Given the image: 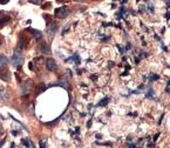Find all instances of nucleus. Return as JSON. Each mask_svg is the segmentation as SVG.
I'll list each match as a JSON object with an SVG mask.
<instances>
[{
    "mask_svg": "<svg viewBox=\"0 0 170 148\" xmlns=\"http://www.w3.org/2000/svg\"><path fill=\"white\" fill-rule=\"evenodd\" d=\"M107 104V99H104V101H101L100 102V105H106Z\"/></svg>",
    "mask_w": 170,
    "mask_h": 148,
    "instance_id": "12",
    "label": "nucleus"
},
{
    "mask_svg": "<svg viewBox=\"0 0 170 148\" xmlns=\"http://www.w3.org/2000/svg\"><path fill=\"white\" fill-rule=\"evenodd\" d=\"M38 49H39L41 53H44V54H51V48H49V46L47 45V42H41V44L39 45Z\"/></svg>",
    "mask_w": 170,
    "mask_h": 148,
    "instance_id": "4",
    "label": "nucleus"
},
{
    "mask_svg": "<svg viewBox=\"0 0 170 148\" xmlns=\"http://www.w3.org/2000/svg\"><path fill=\"white\" fill-rule=\"evenodd\" d=\"M11 61H12V64L14 66H19V65H21L24 62V56L21 54H19V53H15L13 55V58L11 59Z\"/></svg>",
    "mask_w": 170,
    "mask_h": 148,
    "instance_id": "3",
    "label": "nucleus"
},
{
    "mask_svg": "<svg viewBox=\"0 0 170 148\" xmlns=\"http://www.w3.org/2000/svg\"><path fill=\"white\" fill-rule=\"evenodd\" d=\"M46 66H47V69H49V71H52V72L56 71V62H55L53 59H47Z\"/></svg>",
    "mask_w": 170,
    "mask_h": 148,
    "instance_id": "5",
    "label": "nucleus"
},
{
    "mask_svg": "<svg viewBox=\"0 0 170 148\" xmlns=\"http://www.w3.org/2000/svg\"><path fill=\"white\" fill-rule=\"evenodd\" d=\"M6 98V94H5V91L0 88V101H4Z\"/></svg>",
    "mask_w": 170,
    "mask_h": 148,
    "instance_id": "11",
    "label": "nucleus"
},
{
    "mask_svg": "<svg viewBox=\"0 0 170 148\" xmlns=\"http://www.w3.org/2000/svg\"><path fill=\"white\" fill-rule=\"evenodd\" d=\"M28 45H29V39L27 36H25L24 34H21L19 38V47L24 49V48H27Z\"/></svg>",
    "mask_w": 170,
    "mask_h": 148,
    "instance_id": "2",
    "label": "nucleus"
},
{
    "mask_svg": "<svg viewBox=\"0 0 170 148\" xmlns=\"http://www.w3.org/2000/svg\"><path fill=\"white\" fill-rule=\"evenodd\" d=\"M2 45V40H1V38H0V46Z\"/></svg>",
    "mask_w": 170,
    "mask_h": 148,
    "instance_id": "14",
    "label": "nucleus"
},
{
    "mask_svg": "<svg viewBox=\"0 0 170 148\" xmlns=\"http://www.w3.org/2000/svg\"><path fill=\"white\" fill-rule=\"evenodd\" d=\"M8 0H0V4H7Z\"/></svg>",
    "mask_w": 170,
    "mask_h": 148,
    "instance_id": "13",
    "label": "nucleus"
},
{
    "mask_svg": "<svg viewBox=\"0 0 170 148\" xmlns=\"http://www.w3.org/2000/svg\"><path fill=\"white\" fill-rule=\"evenodd\" d=\"M54 13H55V16H58V18L62 19V18H66V16H67L68 11H67V7H66V6H64V7H59V8H56Z\"/></svg>",
    "mask_w": 170,
    "mask_h": 148,
    "instance_id": "1",
    "label": "nucleus"
},
{
    "mask_svg": "<svg viewBox=\"0 0 170 148\" xmlns=\"http://www.w3.org/2000/svg\"><path fill=\"white\" fill-rule=\"evenodd\" d=\"M7 21H9V16H0V25L6 24Z\"/></svg>",
    "mask_w": 170,
    "mask_h": 148,
    "instance_id": "10",
    "label": "nucleus"
},
{
    "mask_svg": "<svg viewBox=\"0 0 170 148\" xmlns=\"http://www.w3.org/2000/svg\"><path fill=\"white\" fill-rule=\"evenodd\" d=\"M0 78L4 80V81H9V78H11V74L8 71H5V69H0Z\"/></svg>",
    "mask_w": 170,
    "mask_h": 148,
    "instance_id": "6",
    "label": "nucleus"
},
{
    "mask_svg": "<svg viewBox=\"0 0 170 148\" xmlns=\"http://www.w3.org/2000/svg\"><path fill=\"white\" fill-rule=\"evenodd\" d=\"M46 89V86L44 85V84H40L38 87H36V92H39V93H41V92H44Z\"/></svg>",
    "mask_w": 170,
    "mask_h": 148,
    "instance_id": "9",
    "label": "nucleus"
},
{
    "mask_svg": "<svg viewBox=\"0 0 170 148\" xmlns=\"http://www.w3.org/2000/svg\"><path fill=\"white\" fill-rule=\"evenodd\" d=\"M28 32H31V33L34 35V38H35L36 40H39V39H41V38H42V33H41L40 31H36V29L29 28V29H28Z\"/></svg>",
    "mask_w": 170,
    "mask_h": 148,
    "instance_id": "7",
    "label": "nucleus"
},
{
    "mask_svg": "<svg viewBox=\"0 0 170 148\" xmlns=\"http://www.w3.org/2000/svg\"><path fill=\"white\" fill-rule=\"evenodd\" d=\"M7 64H8V59H7L5 55H0V68L6 67Z\"/></svg>",
    "mask_w": 170,
    "mask_h": 148,
    "instance_id": "8",
    "label": "nucleus"
}]
</instances>
